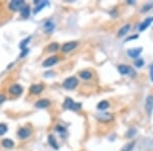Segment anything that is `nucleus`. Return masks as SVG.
Returning a JSON list of instances; mask_svg holds the SVG:
<instances>
[{"mask_svg":"<svg viewBox=\"0 0 153 151\" xmlns=\"http://www.w3.org/2000/svg\"><path fill=\"white\" fill-rule=\"evenodd\" d=\"M56 130L59 131V133H64L65 132V129L63 127H61V126H57V127H56Z\"/></svg>","mask_w":153,"mask_h":151,"instance_id":"c85d7f7f","label":"nucleus"},{"mask_svg":"<svg viewBox=\"0 0 153 151\" xmlns=\"http://www.w3.org/2000/svg\"><path fill=\"white\" fill-rule=\"evenodd\" d=\"M109 107V102L106 101V100H102L99 103L97 104V109L98 110H106Z\"/></svg>","mask_w":153,"mask_h":151,"instance_id":"f3484780","label":"nucleus"},{"mask_svg":"<svg viewBox=\"0 0 153 151\" xmlns=\"http://www.w3.org/2000/svg\"><path fill=\"white\" fill-rule=\"evenodd\" d=\"M153 23V17H147L146 20L144 21V22L142 23V24L140 25V27H139V31L140 32H142V31H145L147 28H148L149 26H150L151 24Z\"/></svg>","mask_w":153,"mask_h":151,"instance_id":"f8f14e48","label":"nucleus"},{"mask_svg":"<svg viewBox=\"0 0 153 151\" xmlns=\"http://www.w3.org/2000/svg\"><path fill=\"white\" fill-rule=\"evenodd\" d=\"M145 109H146L148 115H151L153 111V96L149 95L146 98V102H145Z\"/></svg>","mask_w":153,"mask_h":151,"instance_id":"39448f33","label":"nucleus"},{"mask_svg":"<svg viewBox=\"0 0 153 151\" xmlns=\"http://www.w3.org/2000/svg\"><path fill=\"white\" fill-rule=\"evenodd\" d=\"M114 119L113 115L112 113H107V112H104V113H98L96 115V119H97L99 123L107 124L112 121Z\"/></svg>","mask_w":153,"mask_h":151,"instance_id":"7ed1b4c3","label":"nucleus"},{"mask_svg":"<svg viewBox=\"0 0 153 151\" xmlns=\"http://www.w3.org/2000/svg\"><path fill=\"white\" fill-rule=\"evenodd\" d=\"M63 107L67 108V109H71V110H80L81 107H82V104L81 103H75L73 101L71 98H65L64 103H63Z\"/></svg>","mask_w":153,"mask_h":151,"instance_id":"f257e3e1","label":"nucleus"},{"mask_svg":"<svg viewBox=\"0 0 153 151\" xmlns=\"http://www.w3.org/2000/svg\"><path fill=\"white\" fill-rule=\"evenodd\" d=\"M7 132V126L5 124H0V136L4 135Z\"/></svg>","mask_w":153,"mask_h":151,"instance_id":"a878e982","label":"nucleus"},{"mask_svg":"<svg viewBox=\"0 0 153 151\" xmlns=\"http://www.w3.org/2000/svg\"><path fill=\"white\" fill-rule=\"evenodd\" d=\"M50 105V101L48 99H41L35 103V106L38 108H46Z\"/></svg>","mask_w":153,"mask_h":151,"instance_id":"4468645a","label":"nucleus"},{"mask_svg":"<svg viewBox=\"0 0 153 151\" xmlns=\"http://www.w3.org/2000/svg\"><path fill=\"white\" fill-rule=\"evenodd\" d=\"M134 147H135V142L133 141V142L129 143V144H127L126 146H123V148L121 149V151H132Z\"/></svg>","mask_w":153,"mask_h":151,"instance_id":"5701e85b","label":"nucleus"},{"mask_svg":"<svg viewBox=\"0 0 153 151\" xmlns=\"http://www.w3.org/2000/svg\"><path fill=\"white\" fill-rule=\"evenodd\" d=\"M48 142H49L50 146L53 147L54 149H56V150L58 149V144H57V142H56L55 138H54L52 135H49V137H48Z\"/></svg>","mask_w":153,"mask_h":151,"instance_id":"aec40b11","label":"nucleus"},{"mask_svg":"<svg viewBox=\"0 0 153 151\" xmlns=\"http://www.w3.org/2000/svg\"><path fill=\"white\" fill-rule=\"evenodd\" d=\"M24 5L25 2L23 0H14V1H11L9 3V8L12 9V10H19V9H22Z\"/></svg>","mask_w":153,"mask_h":151,"instance_id":"0eeeda50","label":"nucleus"},{"mask_svg":"<svg viewBox=\"0 0 153 151\" xmlns=\"http://www.w3.org/2000/svg\"><path fill=\"white\" fill-rule=\"evenodd\" d=\"M58 62V57L57 56H51V57H48L46 60H44L43 62V67H49L54 65L55 63Z\"/></svg>","mask_w":153,"mask_h":151,"instance_id":"1a4fd4ad","label":"nucleus"},{"mask_svg":"<svg viewBox=\"0 0 153 151\" xmlns=\"http://www.w3.org/2000/svg\"><path fill=\"white\" fill-rule=\"evenodd\" d=\"M43 90H44V86L42 84H35V85H33L30 89L31 93H32V94H35V95L40 94Z\"/></svg>","mask_w":153,"mask_h":151,"instance_id":"9d476101","label":"nucleus"},{"mask_svg":"<svg viewBox=\"0 0 153 151\" xmlns=\"http://www.w3.org/2000/svg\"><path fill=\"white\" fill-rule=\"evenodd\" d=\"M151 7H152V4H148V5H146V6H144V7H143L142 11H143V12H145V11L149 10L148 8H151Z\"/></svg>","mask_w":153,"mask_h":151,"instance_id":"c756f323","label":"nucleus"},{"mask_svg":"<svg viewBox=\"0 0 153 151\" xmlns=\"http://www.w3.org/2000/svg\"><path fill=\"white\" fill-rule=\"evenodd\" d=\"M141 52H142V48L141 47H138V48H133V49H129L128 50V55L130 56V57H132V58H137L138 59L139 55L141 54Z\"/></svg>","mask_w":153,"mask_h":151,"instance_id":"6e6552de","label":"nucleus"},{"mask_svg":"<svg viewBox=\"0 0 153 151\" xmlns=\"http://www.w3.org/2000/svg\"><path fill=\"white\" fill-rule=\"evenodd\" d=\"M5 100V96L3 94H0V104H2Z\"/></svg>","mask_w":153,"mask_h":151,"instance_id":"2f4dec72","label":"nucleus"},{"mask_svg":"<svg viewBox=\"0 0 153 151\" xmlns=\"http://www.w3.org/2000/svg\"><path fill=\"white\" fill-rule=\"evenodd\" d=\"M21 14H22L23 17L25 19H28L30 16V7L29 6H24L22 9H21Z\"/></svg>","mask_w":153,"mask_h":151,"instance_id":"4be33fe9","label":"nucleus"},{"mask_svg":"<svg viewBox=\"0 0 153 151\" xmlns=\"http://www.w3.org/2000/svg\"><path fill=\"white\" fill-rule=\"evenodd\" d=\"M150 79L151 81H153V65L150 67Z\"/></svg>","mask_w":153,"mask_h":151,"instance_id":"473e14b6","label":"nucleus"},{"mask_svg":"<svg viewBox=\"0 0 153 151\" xmlns=\"http://www.w3.org/2000/svg\"><path fill=\"white\" fill-rule=\"evenodd\" d=\"M130 30H131V26H130V25H125V26H123V28H121V30L119 31V33H117V36H119V37L126 36V35L129 33Z\"/></svg>","mask_w":153,"mask_h":151,"instance_id":"dca6fc26","label":"nucleus"},{"mask_svg":"<svg viewBox=\"0 0 153 151\" xmlns=\"http://www.w3.org/2000/svg\"><path fill=\"white\" fill-rule=\"evenodd\" d=\"M135 134H136V130H135V129H130L129 131L127 132L126 137H127V138H132V137H133Z\"/></svg>","mask_w":153,"mask_h":151,"instance_id":"bb28decb","label":"nucleus"},{"mask_svg":"<svg viewBox=\"0 0 153 151\" xmlns=\"http://www.w3.org/2000/svg\"><path fill=\"white\" fill-rule=\"evenodd\" d=\"M117 69H119V73L121 75H129V73H133V75H136V73H134V71L129 67V65H121L117 67Z\"/></svg>","mask_w":153,"mask_h":151,"instance_id":"423d86ee","label":"nucleus"},{"mask_svg":"<svg viewBox=\"0 0 153 151\" xmlns=\"http://www.w3.org/2000/svg\"><path fill=\"white\" fill-rule=\"evenodd\" d=\"M78 83H79L78 79L75 78V77H69L67 80H64L62 86L65 89H67V90H73V89H75V87L78 86Z\"/></svg>","mask_w":153,"mask_h":151,"instance_id":"f03ea898","label":"nucleus"},{"mask_svg":"<svg viewBox=\"0 0 153 151\" xmlns=\"http://www.w3.org/2000/svg\"><path fill=\"white\" fill-rule=\"evenodd\" d=\"M54 28H55L54 23L50 20L47 21V22H45V24H44V31L47 32V33H51L52 31L54 30Z\"/></svg>","mask_w":153,"mask_h":151,"instance_id":"2eb2a0df","label":"nucleus"},{"mask_svg":"<svg viewBox=\"0 0 153 151\" xmlns=\"http://www.w3.org/2000/svg\"><path fill=\"white\" fill-rule=\"evenodd\" d=\"M30 134H31V131L28 128H22V129L19 130V133H17V135H19V137H20L21 139L28 138V137L30 136Z\"/></svg>","mask_w":153,"mask_h":151,"instance_id":"ddd939ff","label":"nucleus"},{"mask_svg":"<svg viewBox=\"0 0 153 151\" xmlns=\"http://www.w3.org/2000/svg\"><path fill=\"white\" fill-rule=\"evenodd\" d=\"M2 145L4 148L10 149L14 146V143H13L12 140H10V139H4V140L2 141Z\"/></svg>","mask_w":153,"mask_h":151,"instance_id":"412c9836","label":"nucleus"},{"mask_svg":"<svg viewBox=\"0 0 153 151\" xmlns=\"http://www.w3.org/2000/svg\"><path fill=\"white\" fill-rule=\"evenodd\" d=\"M137 38H138V36H131V37H129V38H128L127 39V41H130V40H133V39H137Z\"/></svg>","mask_w":153,"mask_h":151,"instance_id":"72a5a7b5","label":"nucleus"},{"mask_svg":"<svg viewBox=\"0 0 153 151\" xmlns=\"http://www.w3.org/2000/svg\"><path fill=\"white\" fill-rule=\"evenodd\" d=\"M143 65H144V60H143L142 58H138L135 60V65H136L137 67H143Z\"/></svg>","mask_w":153,"mask_h":151,"instance_id":"cd10ccee","label":"nucleus"},{"mask_svg":"<svg viewBox=\"0 0 153 151\" xmlns=\"http://www.w3.org/2000/svg\"><path fill=\"white\" fill-rule=\"evenodd\" d=\"M30 40H31V37H28V38H26L25 40H23V41L21 42V44H20V47L22 48V49H26L27 44L30 42Z\"/></svg>","mask_w":153,"mask_h":151,"instance_id":"393cba45","label":"nucleus"},{"mask_svg":"<svg viewBox=\"0 0 153 151\" xmlns=\"http://www.w3.org/2000/svg\"><path fill=\"white\" fill-rule=\"evenodd\" d=\"M35 4H37V7L35 9V13H37L39 12L43 7H45L48 4V2H45V1H35Z\"/></svg>","mask_w":153,"mask_h":151,"instance_id":"6ab92c4d","label":"nucleus"},{"mask_svg":"<svg viewBox=\"0 0 153 151\" xmlns=\"http://www.w3.org/2000/svg\"><path fill=\"white\" fill-rule=\"evenodd\" d=\"M29 52V49L28 48H26V49H23V52H22V54H21V57H24L25 55H26L27 53Z\"/></svg>","mask_w":153,"mask_h":151,"instance_id":"7c9ffc66","label":"nucleus"},{"mask_svg":"<svg viewBox=\"0 0 153 151\" xmlns=\"http://www.w3.org/2000/svg\"><path fill=\"white\" fill-rule=\"evenodd\" d=\"M58 44L57 43H52V44H50L49 46H48V51H50V52H52V51H56V50L58 49Z\"/></svg>","mask_w":153,"mask_h":151,"instance_id":"b1692460","label":"nucleus"},{"mask_svg":"<svg viewBox=\"0 0 153 151\" xmlns=\"http://www.w3.org/2000/svg\"><path fill=\"white\" fill-rule=\"evenodd\" d=\"M77 47H78V42H75V41L67 42V43L63 44L62 47H61V51L67 53V52L73 51V50L75 49Z\"/></svg>","mask_w":153,"mask_h":151,"instance_id":"20e7f679","label":"nucleus"},{"mask_svg":"<svg viewBox=\"0 0 153 151\" xmlns=\"http://www.w3.org/2000/svg\"><path fill=\"white\" fill-rule=\"evenodd\" d=\"M9 92L12 94V95H20V94H22L23 92V87L20 86V85H12V86L9 88Z\"/></svg>","mask_w":153,"mask_h":151,"instance_id":"9b49d317","label":"nucleus"},{"mask_svg":"<svg viewBox=\"0 0 153 151\" xmlns=\"http://www.w3.org/2000/svg\"><path fill=\"white\" fill-rule=\"evenodd\" d=\"M79 76H80V78H82L83 80H90L92 78V73L89 71H83L79 73Z\"/></svg>","mask_w":153,"mask_h":151,"instance_id":"a211bd4d","label":"nucleus"}]
</instances>
